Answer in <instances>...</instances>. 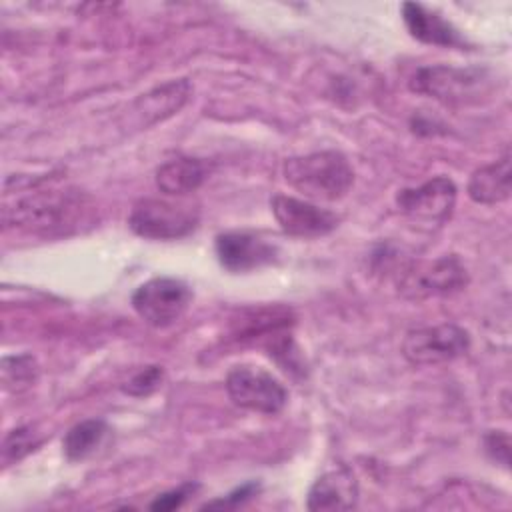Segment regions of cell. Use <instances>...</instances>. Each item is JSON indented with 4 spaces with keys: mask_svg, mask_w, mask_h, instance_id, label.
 Wrapping results in <instances>:
<instances>
[{
    "mask_svg": "<svg viewBox=\"0 0 512 512\" xmlns=\"http://www.w3.org/2000/svg\"><path fill=\"white\" fill-rule=\"evenodd\" d=\"M86 196L78 190H34L2 210L4 228H18L34 234L66 232L80 224L86 214Z\"/></svg>",
    "mask_w": 512,
    "mask_h": 512,
    "instance_id": "1",
    "label": "cell"
},
{
    "mask_svg": "<svg viewBox=\"0 0 512 512\" xmlns=\"http://www.w3.org/2000/svg\"><path fill=\"white\" fill-rule=\"evenodd\" d=\"M284 180L308 200L334 202L348 194L354 184V170L344 154L322 150L292 156L282 166Z\"/></svg>",
    "mask_w": 512,
    "mask_h": 512,
    "instance_id": "2",
    "label": "cell"
},
{
    "mask_svg": "<svg viewBox=\"0 0 512 512\" xmlns=\"http://www.w3.org/2000/svg\"><path fill=\"white\" fill-rule=\"evenodd\" d=\"M410 90L452 106L476 104L490 94L492 76L486 68L424 66L410 78Z\"/></svg>",
    "mask_w": 512,
    "mask_h": 512,
    "instance_id": "3",
    "label": "cell"
},
{
    "mask_svg": "<svg viewBox=\"0 0 512 512\" xmlns=\"http://www.w3.org/2000/svg\"><path fill=\"white\" fill-rule=\"evenodd\" d=\"M198 220V206L182 198H140L130 210L128 226L148 240H176L190 234Z\"/></svg>",
    "mask_w": 512,
    "mask_h": 512,
    "instance_id": "4",
    "label": "cell"
},
{
    "mask_svg": "<svg viewBox=\"0 0 512 512\" xmlns=\"http://www.w3.org/2000/svg\"><path fill=\"white\" fill-rule=\"evenodd\" d=\"M468 274L458 256L446 254L432 262H410L398 274V292L408 300H426L462 290Z\"/></svg>",
    "mask_w": 512,
    "mask_h": 512,
    "instance_id": "5",
    "label": "cell"
},
{
    "mask_svg": "<svg viewBox=\"0 0 512 512\" xmlns=\"http://www.w3.org/2000/svg\"><path fill=\"white\" fill-rule=\"evenodd\" d=\"M130 302L134 312L148 326L168 328L188 312L192 304V290L178 278L158 276L140 284Z\"/></svg>",
    "mask_w": 512,
    "mask_h": 512,
    "instance_id": "6",
    "label": "cell"
},
{
    "mask_svg": "<svg viewBox=\"0 0 512 512\" xmlns=\"http://www.w3.org/2000/svg\"><path fill=\"white\" fill-rule=\"evenodd\" d=\"M226 392L236 406L268 416L278 414L288 400L284 384L258 366H234L226 376Z\"/></svg>",
    "mask_w": 512,
    "mask_h": 512,
    "instance_id": "7",
    "label": "cell"
},
{
    "mask_svg": "<svg viewBox=\"0 0 512 512\" xmlns=\"http://www.w3.org/2000/svg\"><path fill=\"white\" fill-rule=\"evenodd\" d=\"M470 348V334L456 324L414 328L402 340V354L410 364L430 366L460 358Z\"/></svg>",
    "mask_w": 512,
    "mask_h": 512,
    "instance_id": "8",
    "label": "cell"
},
{
    "mask_svg": "<svg viewBox=\"0 0 512 512\" xmlns=\"http://www.w3.org/2000/svg\"><path fill=\"white\" fill-rule=\"evenodd\" d=\"M396 204L410 220L442 224L456 204V184L446 176H434L416 188L400 190Z\"/></svg>",
    "mask_w": 512,
    "mask_h": 512,
    "instance_id": "9",
    "label": "cell"
},
{
    "mask_svg": "<svg viewBox=\"0 0 512 512\" xmlns=\"http://www.w3.org/2000/svg\"><path fill=\"white\" fill-rule=\"evenodd\" d=\"M272 214L280 228L296 238H318L330 234L338 222L340 216L332 210H326L322 206H316L314 202L276 194L270 200Z\"/></svg>",
    "mask_w": 512,
    "mask_h": 512,
    "instance_id": "10",
    "label": "cell"
},
{
    "mask_svg": "<svg viewBox=\"0 0 512 512\" xmlns=\"http://www.w3.org/2000/svg\"><path fill=\"white\" fill-rule=\"evenodd\" d=\"M216 256L228 272H252L276 262L278 250L252 232H224L216 236Z\"/></svg>",
    "mask_w": 512,
    "mask_h": 512,
    "instance_id": "11",
    "label": "cell"
},
{
    "mask_svg": "<svg viewBox=\"0 0 512 512\" xmlns=\"http://www.w3.org/2000/svg\"><path fill=\"white\" fill-rule=\"evenodd\" d=\"M358 504V480L346 466L326 470L308 490V510H352Z\"/></svg>",
    "mask_w": 512,
    "mask_h": 512,
    "instance_id": "12",
    "label": "cell"
},
{
    "mask_svg": "<svg viewBox=\"0 0 512 512\" xmlns=\"http://www.w3.org/2000/svg\"><path fill=\"white\" fill-rule=\"evenodd\" d=\"M402 20L410 36L424 44H434L444 48H462V50L466 46V40L446 18H442L438 12L418 2L402 4Z\"/></svg>",
    "mask_w": 512,
    "mask_h": 512,
    "instance_id": "13",
    "label": "cell"
},
{
    "mask_svg": "<svg viewBox=\"0 0 512 512\" xmlns=\"http://www.w3.org/2000/svg\"><path fill=\"white\" fill-rule=\"evenodd\" d=\"M510 154L506 152L502 158L480 166L472 172L468 180V196L478 204H500L510 198L512 184H510Z\"/></svg>",
    "mask_w": 512,
    "mask_h": 512,
    "instance_id": "14",
    "label": "cell"
},
{
    "mask_svg": "<svg viewBox=\"0 0 512 512\" xmlns=\"http://www.w3.org/2000/svg\"><path fill=\"white\" fill-rule=\"evenodd\" d=\"M208 176V166L200 158L178 156L156 168V186L166 196H186L200 188Z\"/></svg>",
    "mask_w": 512,
    "mask_h": 512,
    "instance_id": "15",
    "label": "cell"
},
{
    "mask_svg": "<svg viewBox=\"0 0 512 512\" xmlns=\"http://www.w3.org/2000/svg\"><path fill=\"white\" fill-rule=\"evenodd\" d=\"M190 96V82L188 80H172L154 90L142 94L134 102V110L144 118V126L162 122L164 118L178 112Z\"/></svg>",
    "mask_w": 512,
    "mask_h": 512,
    "instance_id": "16",
    "label": "cell"
},
{
    "mask_svg": "<svg viewBox=\"0 0 512 512\" xmlns=\"http://www.w3.org/2000/svg\"><path fill=\"white\" fill-rule=\"evenodd\" d=\"M106 434H108V424L100 418H88V420L74 424L62 440L66 458L70 462L86 460L102 446Z\"/></svg>",
    "mask_w": 512,
    "mask_h": 512,
    "instance_id": "17",
    "label": "cell"
},
{
    "mask_svg": "<svg viewBox=\"0 0 512 512\" xmlns=\"http://www.w3.org/2000/svg\"><path fill=\"white\" fill-rule=\"evenodd\" d=\"M40 374L38 362L30 354L2 358V386L8 392H24L36 384Z\"/></svg>",
    "mask_w": 512,
    "mask_h": 512,
    "instance_id": "18",
    "label": "cell"
},
{
    "mask_svg": "<svg viewBox=\"0 0 512 512\" xmlns=\"http://www.w3.org/2000/svg\"><path fill=\"white\" fill-rule=\"evenodd\" d=\"M40 444H42V438L34 432V428H30V426L14 428V430L8 432V436L4 438V444H2V460H4V464L18 462V460H22L24 456H28L30 452H34Z\"/></svg>",
    "mask_w": 512,
    "mask_h": 512,
    "instance_id": "19",
    "label": "cell"
},
{
    "mask_svg": "<svg viewBox=\"0 0 512 512\" xmlns=\"http://www.w3.org/2000/svg\"><path fill=\"white\" fill-rule=\"evenodd\" d=\"M162 382H164V370L160 366H146L144 370L134 374L128 382H124L122 392L134 398H142L156 392L162 386Z\"/></svg>",
    "mask_w": 512,
    "mask_h": 512,
    "instance_id": "20",
    "label": "cell"
},
{
    "mask_svg": "<svg viewBox=\"0 0 512 512\" xmlns=\"http://www.w3.org/2000/svg\"><path fill=\"white\" fill-rule=\"evenodd\" d=\"M198 490V484L194 482H186L178 488H172L168 492H162L158 494L152 502H150V508L152 510H174V508H180L194 492Z\"/></svg>",
    "mask_w": 512,
    "mask_h": 512,
    "instance_id": "21",
    "label": "cell"
},
{
    "mask_svg": "<svg viewBox=\"0 0 512 512\" xmlns=\"http://www.w3.org/2000/svg\"><path fill=\"white\" fill-rule=\"evenodd\" d=\"M260 490V484L258 482H246L238 488H234L230 494L218 498V500H212V502H206L202 508H234V506H240L244 502H248L250 498H254Z\"/></svg>",
    "mask_w": 512,
    "mask_h": 512,
    "instance_id": "22",
    "label": "cell"
},
{
    "mask_svg": "<svg viewBox=\"0 0 512 512\" xmlns=\"http://www.w3.org/2000/svg\"><path fill=\"white\" fill-rule=\"evenodd\" d=\"M484 446H486V452L490 454L492 460H496L498 464H502L504 468L508 466V448H510V442H508V434L504 430H492L486 434L484 438Z\"/></svg>",
    "mask_w": 512,
    "mask_h": 512,
    "instance_id": "23",
    "label": "cell"
}]
</instances>
